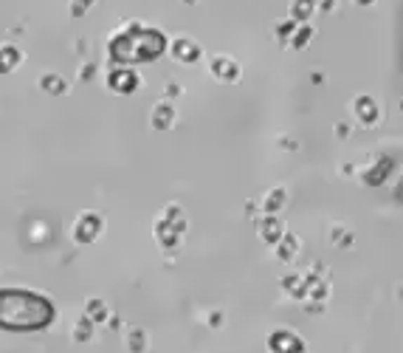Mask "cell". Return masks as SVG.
<instances>
[{"instance_id": "obj_1", "label": "cell", "mask_w": 403, "mask_h": 353, "mask_svg": "<svg viewBox=\"0 0 403 353\" xmlns=\"http://www.w3.org/2000/svg\"><path fill=\"white\" fill-rule=\"evenodd\" d=\"M51 316V308L29 294H0V325L9 328H37L46 325Z\"/></svg>"}]
</instances>
